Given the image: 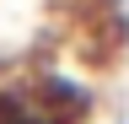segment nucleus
Masks as SVG:
<instances>
[{"instance_id":"f03ea898","label":"nucleus","mask_w":129,"mask_h":124,"mask_svg":"<svg viewBox=\"0 0 129 124\" xmlns=\"http://www.w3.org/2000/svg\"><path fill=\"white\" fill-rule=\"evenodd\" d=\"M0 124H64V119L38 97V86H32V76H27V81L0 86Z\"/></svg>"},{"instance_id":"f257e3e1","label":"nucleus","mask_w":129,"mask_h":124,"mask_svg":"<svg viewBox=\"0 0 129 124\" xmlns=\"http://www.w3.org/2000/svg\"><path fill=\"white\" fill-rule=\"evenodd\" d=\"M32 86H38V97L54 108L64 124H86L91 108H97V92L86 76H70V70H32Z\"/></svg>"},{"instance_id":"7ed1b4c3","label":"nucleus","mask_w":129,"mask_h":124,"mask_svg":"<svg viewBox=\"0 0 129 124\" xmlns=\"http://www.w3.org/2000/svg\"><path fill=\"white\" fill-rule=\"evenodd\" d=\"M118 124H129V119H118Z\"/></svg>"}]
</instances>
